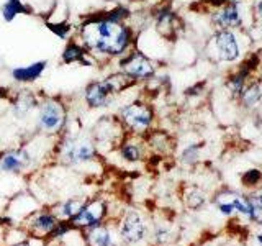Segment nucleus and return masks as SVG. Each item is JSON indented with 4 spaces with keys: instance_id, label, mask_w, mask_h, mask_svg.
Listing matches in <instances>:
<instances>
[{
    "instance_id": "22",
    "label": "nucleus",
    "mask_w": 262,
    "mask_h": 246,
    "mask_svg": "<svg viewBox=\"0 0 262 246\" xmlns=\"http://www.w3.org/2000/svg\"><path fill=\"white\" fill-rule=\"evenodd\" d=\"M46 26L61 39H66L67 35L71 33V26L69 23H66V21H62V23H51V21H46Z\"/></svg>"
},
{
    "instance_id": "8",
    "label": "nucleus",
    "mask_w": 262,
    "mask_h": 246,
    "mask_svg": "<svg viewBox=\"0 0 262 246\" xmlns=\"http://www.w3.org/2000/svg\"><path fill=\"white\" fill-rule=\"evenodd\" d=\"M146 225L136 212H128L120 223V236L125 243H138L144 238Z\"/></svg>"
},
{
    "instance_id": "14",
    "label": "nucleus",
    "mask_w": 262,
    "mask_h": 246,
    "mask_svg": "<svg viewBox=\"0 0 262 246\" xmlns=\"http://www.w3.org/2000/svg\"><path fill=\"white\" fill-rule=\"evenodd\" d=\"M46 61H36L33 64L25 66V68H15L12 71V77L17 82H35L41 77V74L46 69Z\"/></svg>"
},
{
    "instance_id": "5",
    "label": "nucleus",
    "mask_w": 262,
    "mask_h": 246,
    "mask_svg": "<svg viewBox=\"0 0 262 246\" xmlns=\"http://www.w3.org/2000/svg\"><path fill=\"white\" fill-rule=\"evenodd\" d=\"M154 114L144 104H130L121 109V122L126 128H130L134 133H143L151 127Z\"/></svg>"
},
{
    "instance_id": "19",
    "label": "nucleus",
    "mask_w": 262,
    "mask_h": 246,
    "mask_svg": "<svg viewBox=\"0 0 262 246\" xmlns=\"http://www.w3.org/2000/svg\"><path fill=\"white\" fill-rule=\"evenodd\" d=\"M120 154L121 158L130 161V163H134V161L141 159V148L138 146V143L133 141H123L120 145Z\"/></svg>"
},
{
    "instance_id": "28",
    "label": "nucleus",
    "mask_w": 262,
    "mask_h": 246,
    "mask_svg": "<svg viewBox=\"0 0 262 246\" xmlns=\"http://www.w3.org/2000/svg\"><path fill=\"white\" fill-rule=\"evenodd\" d=\"M12 246H30V243H28V241H18V243L12 245Z\"/></svg>"
},
{
    "instance_id": "31",
    "label": "nucleus",
    "mask_w": 262,
    "mask_h": 246,
    "mask_svg": "<svg viewBox=\"0 0 262 246\" xmlns=\"http://www.w3.org/2000/svg\"><path fill=\"white\" fill-rule=\"evenodd\" d=\"M257 12H259V13H261V15H262V2L259 3V7H257Z\"/></svg>"
},
{
    "instance_id": "23",
    "label": "nucleus",
    "mask_w": 262,
    "mask_h": 246,
    "mask_svg": "<svg viewBox=\"0 0 262 246\" xmlns=\"http://www.w3.org/2000/svg\"><path fill=\"white\" fill-rule=\"evenodd\" d=\"M107 20H110V21H116V23H121L126 17H128V8H125V7H115L113 10H110V12H107L105 15Z\"/></svg>"
},
{
    "instance_id": "3",
    "label": "nucleus",
    "mask_w": 262,
    "mask_h": 246,
    "mask_svg": "<svg viewBox=\"0 0 262 246\" xmlns=\"http://www.w3.org/2000/svg\"><path fill=\"white\" fill-rule=\"evenodd\" d=\"M94 156H95V146L87 136L67 135L61 143V158L69 164L87 163Z\"/></svg>"
},
{
    "instance_id": "17",
    "label": "nucleus",
    "mask_w": 262,
    "mask_h": 246,
    "mask_svg": "<svg viewBox=\"0 0 262 246\" xmlns=\"http://www.w3.org/2000/svg\"><path fill=\"white\" fill-rule=\"evenodd\" d=\"M87 200H82V199H69L66 202H62L59 207H57L56 213L54 215L64 218V220H71L72 217H75L77 213L80 212V208L84 207Z\"/></svg>"
},
{
    "instance_id": "18",
    "label": "nucleus",
    "mask_w": 262,
    "mask_h": 246,
    "mask_svg": "<svg viewBox=\"0 0 262 246\" xmlns=\"http://www.w3.org/2000/svg\"><path fill=\"white\" fill-rule=\"evenodd\" d=\"M87 55V49L84 46H80L79 43L71 41L66 46V49L62 51V62L64 64H72V62H79L82 57Z\"/></svg>"
},
{
    "instance_id": "2",
    "label": "nucleus",
    "mask_w": 262,
    "mask_h": 246,
    "mask_svg": "<svg viewBox=\"0 0 262 246\" xmlns=\"http://www.w3.org/2000/svg\"><path fill=\"white\" fill-rule=\"evenodd\" d=\"M134 79H131L128 74L123 71L118 74H113L105 80H98V82H92L85 89V102L89 104L90 109H102V107H108L112 104V98L115 94L125 91L133 84Z\"/></svg>"
},
{
    "instance_id": "30",
    "label": "nucleus",
    "mask_w": 262,
    "mask_h": 246,
    "mask_svg": "<svg viewBox=\"0 0 262 246\" xmlns=\"http://www.w3.org/2000/svg\"><path fill=\"white\" fill-rule=\"evenodd\" d=\"M5 95H7V92L3 91V89H0V98H2V97H5Z\"/></svg>"
},
{
    "instance_id": "29",
    "label": "nucleus",
    "mask_w": 262,
    "mask_h": 246,
    "mask_svg": "<svg viewBox=\"0 0 262 246\" xmlns=\"http://www.w3.org/2000/svg\"><path fill=\"white\" fill-rule=\"evenodd\" d=\"M225 2H226V0H211L213 5H221V3H225Z\"/></svg>"
},
{
    "instance_id": "12",
    "label": "nucleus",
    "mask_w": 262,
    "mask_h": 246,
    "mask_svg": "<svg viewBox=\"0 0 262 246\" xmlns=\"http://www.w3.org/2000/svg\"><path fill=\"white\" fill-rule=\"evenodd\" d=\"M215 44L218 49V56L221 61H234L239 56V48L236 37L228 30L220 31L215 37Z\"/></svg>"
},
{
    "instance_id": "24",
    "label": "nucleus",
    "mask_w": 262,
    "mask_h": 246,
    "mask_svg": "<svg viewBox=\"0 0 262 246\" xmlns=\"http://www.w3.org/2000/svg\"><path fill=\"white\" fill-rule=\"evenodd\" d=\"M246 74H247V71L244 69L241 74H238V76H234V77L229 79L228 87L231 89V92H233V94H241V91H243V84H244V77H246Z\"/></svg>"
},
{
    "instance_id": "4",
    "label": "nucleus",
    "mask_w": 262,
    "mask_h": 246,
    "mask_svg": "<svg viewBox=\"0 0 262 246\" xmlns=\"http://www.w3.org/2000/svg\"><path fill=\"white\" fill-rule=\"evenodd\" d=\"M67 122V114L64 105L61 104L56 98H48L39 105V115H38V123L39 128L44 133L54 135L59 133L62 128L66 127Z\"/></svg>"
},
{
    "instance_id": "20",
    "label": "nucleus",
    "mask_w": 262,
    "mask_h": 246,
    "mask_svg": "<svg viewBox=\"0 0 262 246\" xmlns=\"http://www.w3.org/2000/svg\"><path fill=\"white\" fill-rule=\"evenodd\" d=\"M36 105V98L31 95V94H23V95L18 97V100L15 102V112L17 115H25L33 109Z\"/></svg>"
},
{
    "instance_id": "9",
    "label": "nucleus",
    "mask_w": 262,
    "mask_h": 246,
    "mask_svg": "<svg viewBox=\"0 0 262 246\" xmlns=\"http://www.w3.org/2000/svg\"><path fill=\"white\" fill-rule=\"evenodd\" d=\"M216 205L223 213H231L234 208L239 210V212L246 213L249 218H256V208L252 207V204L249 200H246L244 197L231 194V192H223L216 197Z\"/></svg>"
},
{
    "instance_id": "16",
    "label": "nucleus",
    "mask_w": 262,
    "mask_h": 246,
    "mask_svg": "<svg viewBox=\"0 0 262 246\" xmlns=\"http://www.w3.org/2000/svg\"><path fill=\"white\" fill-rule=\"evenodd\" d=\"M20 13H25V15H30L31 8L26 7L21 0H7L2 7V17L5 21H13L17 15Z\"/></svg>"
},
{
    "instance_id": "25",
    "label": "nucleus",
    "mask_w": 262,
    "mask_h": 246,
    "mask_svg": "<svg viewBox=\"0 0 262 246\" xmlns=\"http://www.w3.org/2000/svg\"><path fill=\"white\" fill-rule=\"evenodd\" d=\"M203 202H205V199H203V195L200 192H192L190 197H187V204H188V207H192V208H198Z\"/></svg>"
},
{
    "instance_id": "7",
    "label": "nucleus",
    "mask_w": 262,
    "mask_h": 246,
    "mask_svg": "<svg viewBox=\"0 0 262 246\" xmlns=\"http://www.w3.org/2000/svg\"><path fill=\"white\" fill-rule=\"evenodd\" d=\"M121 69L125 74H128L131 79H149L154 76V66L143 53L134 51L126 56V59L121 61Z\"/></svg>"
},
{
    "instance_id": "21",
    "label": "nucleus",
    "mask_w": 262,
    "mask_h": 246,
    "mask_svg": "<svg viewBox=\"0 0 262 246\" xmlns=\"http://www.w3.org/2000/svg\"><path fill=\"white\" fill-rule=\"evenodd\" d=\"M261 89L257 84H251L249 87L246 89L244 94H243V100H244V105L246 107H254L257 102L261 100Z\"/></svg>"
},
{
    "instance_id": "26",
    "label": "nucleus",
    "mask_w": 262,
    "mask_h": 246,
    "mask_svg": "<svg viewBox=\"0 0 262 246\" xmlns=\"http://www.w3.org/2000/svg\"><path fill=\"white\" fill-rule=\"evenodd\" d=\"M243 181H244V184H247V186H254V184H257V182L261 181V172L257 171V169H252V171L244 174Z\"/></svg>"
},
{
    "instance_id": "15",
    "label": "nucleus",
    "mask_w": 262,
    "mask_h": 246,
    "mask_svg": "<svg viewBox=\"0 0 262 246\" xmlns=\"http://www.w3.org/2000/svg\"><path fill=\"white\" fill-rule=\"evenodd\" d=\"M213 21L221 28H229V26H236L239 23V12L238 7L234 5H228L225 7L223 10H220L218 13L213 15Z\"/></svg>"
},
{
    "instance_id": "13",
    "label": "nucleus",
    "mask_w": 262,
    "mask_h": 246,
    "mask_svg": "<svg viewBox=\"0 0 262 246\" xmlns=\"http://www.w3.org/2000/svg\"><path fill=\"white\" fill-rule=\"evenodd\" d=\"M85 241L87 246H113V235L107 225L98 223L85 230Z\"/></svg>"
},
{
    "instance_id": "10",
    "label": "nucleus",
    "mask_w": 262,
    "mask_h": 246,
    "mask_svg": "<svg viewBox=\"0 0 262 246\" xmlns=\"http://www.w3.org/2000/svg\"><path fill=\"white\" fill-rule=\"evenodd\" d=\"M31 163V154L26 150H12L0 158V171L2 172H21Z\"/></svg>"
},
{
    "instance_id": "32",
    "label": "nucleus",
    "mask_w": 262,
    "mask_h": 246,
    "mask_svg": "<svg viewBox=\"0 0 262 246\" xmlns=\"http://www.w3.org/2000/svg\"><path fill=\"white\" fill-rule=\"evenodd\" d=\"M259 241H261V243H262V235L259 236Z\"/></svg>"
},
{
    "instance_id": "1",
    "label": "nucleus",
    "mask_w": 262,
    "mask_h": 246,
    "mask_svg": "<svg viewBox=\"0 0 262 246\" xmlns=\"http://www.w3.org/2000/svg\"><path fill=\"white\" fill-rule=\"evenodd\" d=\"M80 39L90 53L121 56L131 43V30L123 23L107 20L105 17H92L80 26Z\"/></svg>"
},
{
    "instance_id": "6",
    "label": "nucleus",
    "mask_w": 262,
    "mask_h": 246,
    "mask_svg": "<svg viewBox=\"0 0 262 246\" xmlns=\"http://www.w3.org/2000/svg\"><path fill=\"white\" fill-rule=\"evenodd\" d=\"M107 205L103 200H92V202H85V205L80 208V212L75 217L71 218V225L74 228H92L103 222L107 217Z\"/></svg>"
},
{
    "instance_id": "27",
    "label": "nucleus",
    "mask_w": 262,
    "mask_h": 246,
    "mask_svg": "<svg viewBox=\"0 0 262 246\" xmlns=\"http://www.w3.org/2000/svg\"><path fill=\"white\" fill-rule=\"evenodd\" d=\"M256 200H257V207H259V208H262V190L259 192V194H257Z\"/></svg>"
},
{
    "instance_id": "11",
    "label": "nucleus",
    "mask_w": 262,
    "mask_h": 246,
    "mask_svg": "<svg viewBox=\"0 0 262 246\" xmlns=\"http://www.w3.org/2000/svg\"><path fill=\"white\" fill-rule=\"evenodd\" d=\"M59 223L57 217L51 212H44V213H36L30 218L28 222V230L31 236H38V238H43V236L51 235V231L56 228V225Z\"/></svg>"
}]
</instances>
